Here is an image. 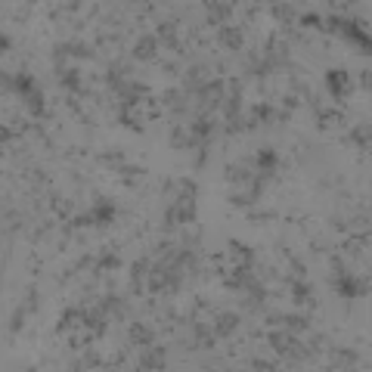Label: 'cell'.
I'll list each match as a JSON object with an SVG mask.
<instances>
[{
  "label": "cell",
  "instance_id": "1",
  "mask_svg": "<svg viewBox=\"0 0 372 372\" xmlns=\"http://www.w3.org/2000/svg\"><path fill=\"white\" fill-rule=\"evenodd\" d=\"M335 292H341L344 298H357V295H366L369 292V279H350V276H341L338 273V279H335Z\"/></svg>",
  "mask_w": 372,
  "mask_h": 372
},
{
  "label": "cell",
  "instance_id": "2",
  "mask_svg": "<svg viewBox=\"0 0 372 372\" xmlns=\"http://www.w3.org/2000/svg\"><path fill=\"white\" fill-rule=\"evenodd\" d=\"M192 183H186V192H183V199H180V205L174 208V217L177 220H183V223H189L192 217H196V202H192Z\"/></svg>",
  "mask_w": 372,
  "mask_h": 372
},
{
  "label": "cell",
  "instance_id": "3",
  "mask_svg": "<svg viewBox=\"0 0 372 372\" xmlns=\"http://www.w3.org/2000/svg\"><path fill=\"white\" fill-rule=\"evenodd\" d=\"M347 87H350V78H347L344 72H329V90H332L335 96L347 93Z\"/></svg>",
  "mask_w": 372,
  "mask_h": 372
},
{
  "label": "cell",
  "instance_id": "4",
  "mask_svg": "<svg viewBox=\"0 0 372 372\" xmlns=\"http://www.w3.org/2000/svg\"><path fill=\"white\" fill-rule=\"evenodd\" d=\"M220 44L229 47V50H239V47H242V31L233 28V25H226V28L220 31Z\"/></svg>",
  "mask_w": 372,
  "mask_h": 372
},
{
  "label": "cell",
  "instance_id": "5",
  "mask_svg": "<svg viewBox=\"0 0 372 372\" xmlns=\"http://www.w3.org/2000/svg\"><path fill=\"white\" fill-rule=\"evenodd\" d=\"M162 366H165V347H155L152 353H146L140 360V369H162Z\"/></svg>",
  "mask_w": 372,
  "mask_h": 372
},
{
  "label": "cell",
  "instance_id": "6",
  "mask_svg": "<svg viewBox=\"0 0 372 372\" xmlns=\"http://www.w3.org/2000/svg\"><path fill=\"white\" fill-rule=\"evenodd\" d=\"M134 56H137V59H152V56H155V38H140Z\"/></svg>",
  "mask_w": 372,
  "mask_h": 372
},
{
  "label": "cell",
  "instance_id": "7",
  "mask_svg": "<svg viewBox=\"0 0 372 372\" xmlns=\"http://www.w3.org/2000/svg\"><path fill=\"white\" fill-rule=\"evenodd\" d=\"M233 13V4H208V19L211 22H223Z\"/></svg>",
  "mask_w": 372,
  "mask_h": 372
},
{
  "label": "cell",
  "instance_id": "8",
  "mask_svg": "<svg viewBox=\"0 0 372 372\" xmlns=\"http://www.w3.org/2000/svg\"><path fill=\"white\" fill-rule=\"evenodd\" d=\"M270 341L279 353H292V344H295L292 335H286V332H270Z\"/></svg>",
  "mask_w": 372,
  "mask_h": 372
},
{
  "label": "cell",
  "instance_id": "9",
  "mask_svg": "<svg viewBox=\"0 0 372 372\" xmlns=\"http://www.w3.org/2000/svg\"><path fill=\"white\" fill-rule=\"evenodd\" d=\"M236 326H239V316L236 313H220L217 316V335H229Z\"/></svg>",
  "mask_w": 372,
  "mask_h": 372
},
{
  "label": "cell",
  "instance_id": "10",
  "mask_svg": "<svg viewBox=\"0 0 372 372\" xmlns=\"http://www.w3.org/2000/svg\"><path fill=\"white\" fill-rule=\"evenodd\" d=\"M131 341H134V344H149V341H152V332H149L146 326H137V323H134V326H131Z\"/></svg>",
  "mask_w": 372,
  "mask_h": 372
},
{
  "label": "cell",
  "instance_id": "11",
  "mask_svg": "<svg viewBox=\"0 0 372 372\" xmlns=\"http://www.w3.org/2000/svg\"><path fill=\"white\" fill-rule=\"evenodd\" d=\"M286 56H289L286 44H279V41H270V62H273V65H282V62H286Z\"/></svg>",
  "mask_w": 372,
  "mask_h": 372
},
{
  "label": "cell",
  "instance_id": "12",
  "mask_svg": "<svg viewBox=\"0 0 372 372\" xmlns=\"http://www.w3.org/2000/svg\"><path fill=\"white\" fill-rule=\"evenodd\" d=\"M93 217H96V223H109V220L115 217V208H112L109 202H99L96 211H93Z\"/></svg>",
  "mask_w": 372,
  "mask_h": 372
},
{
  "label": "cell",
  "instance_id": "13",
  "mask_svg": "<svg viewBox=\"0 0 372 372\" xmlns=\"http://www.w3.org/2000/svg\"><path fill=\"white\" fill-rule=\"evenodd\" d=\"M13 87H16L22 96H31V93H34V78H31V75H19Z\"/></svg>",
  "mask_w": 372,
  "mask_h": 372
},
{
  "label": "cell",
  "instance_id": "14",
  "mask_svg": "<svg viewBox=\"0 0 372 372\" xmlns=\"http://www.w3.org/2000/svg\"><path fill=\"white\" fill-rule=\"evenodd\" d=\"M192 134H196L199 140H208L211 137V121L208 118H199L196 124H192Z\"/></svg>",
  "mask_w": 372,
  "mask_h": 372
},
{
  "label": "cell",
  "instance_id": "15",
  "mask_svg": "<svg viewBox=\"0 0 372 372\" xmlns=\"http://www.w3.org/2000/svg\"><path fill=\"white\" fill-rule=\"evenodd\" d=\"M353 143H360V146H366L369 143V124H360V128H353Z\"/></svg>",
  "mask_w": 372,
  "mask_h": 372
},
{
  "label": "cell",
  "instance_id": "16",
  "mask_svg": "<svg viewBox=\"0 0 372 372\" xmlns=\"http://www.w3.org/2000/svg\"><path fill=\"white\" fill-rule=\"evenodd\" d=\"M258 165H261L264 171H270V168L276 165V152H270V149H264V152L258 155Z\"/></svg>",
  "mask_w": 372,
  "mask_h": 372
},
{
  "label": "cell",
  "instance_id": "17",
  "mask_svg": "<svg viewBox=\"0 0 372 372\" xmlns=\"http://www.w3.org/2000/svg\"><path fill=\"white\" fill-rule=\"evenodd\" d=\"M158 34H162V41H168V44H177V38H174V34H177V25H174V22H165L162 28H158Z\"/></svg>",
  "mask_w": 372,
  "mask_h": 372
},
{
  "label": "cell",
  "instance_id": "18",
  "mask_svg": "<svg viewBox=\"0 0 372 372\" xmlns=\"http://www.w3.org/2000/svg\"><path fill=\"white\" fill-rule=\"evenodd\" d=\"M28 105H31V112H34V115H44V96H41L38 90L28 96Z\"/></svg>",
  "mask_w": 372,
  "mask_h": 372
},
{
  "label": "cell",
  "instance_id": "19",
  "mask_svg": "<svg viewBox=\"0 0 372 372\" xmlns=\"http://www.w3.org/2000/svg\"><path fill=\"white\" fill-rule=\"evenodd\" d=\"M229 252H233V255H239V258H245V264H252V252H248L245 245H239V242H229Z\"/></svg>",
  "mask_w": 372,
  "mask_h": 372
},
{
  "label": "cell",
  "instance_id": "20",
  "mask_svg": "<svg viewBox=\"0 0 372 372\" xmlns=\"http://www.w3.org/2000/svg\"><path fill=\"white\" fill-rule=\"evenodd\" d=\"M282 323H286L289 329H307V320H301V316H282Z\"/></svg>",
  "mask_w": 372,
  "mask_h": 372
},
{
  "label": "cell",
  "instance_id": "21",
  "mask_svg": "<svg viewBox=\"0 0 372 372\" xmlns=\"http://www.w3.org/2000/svg\"><path fill=\"white\" fill-rule=\"evenodd\" d=\"M171 143H174L177 149H180V146H189V143H192V140H189V137H186L183 131H174V140H171Z\"/></svg>",
  "mask_w": 372,
  "mask_h": 372
},
{
  "label": "cell",
  "instance_id": "22",
  "mask_svg": "<svg viewBox=\"0 0 372 372\" xmlns=\"http://www.w3.org/2000/svg\"><path fill=\"white\" fill-rule=\"evenodd\" d=\"M226 177H229V180H245L248 171L245 168H226Z\"/></svg>",
  "mask_w": 372,
  "mask_h": 372
},
{
  "label": "cell",
  "instance_id": "23",
  "mask_svg": "<svg viewBox=\"0 0 372 372\" xmlns=\"http://www.w3.org/2000/svg\"><path fill=\"white\" fill-rule=\"evenodd\" d=\"M307 295H310V289L304 286V282H295V298L298 301H307Z\"/></svg>",
  "mask_w": 372,
  "mask_h": 372
},
{
  "label": "cell",
  "instance_id": "24",
  "mask_svg": "<svg viewBox=\"0 0 372 372\" xmlns=\"http://www.w3.org/2000/svg\"><path fill=\"white\" fill-rule=\"evenodd\" d=\"M62 81H65V87L78 90V72H65V75H62Z\"/></svg>",
  "mask_w": 372,
  "mask_h": 372
},
{
  "label": "cell",
  "instance_id": "25",
  "mask_svg": "<svg viewBox=\"0 0 372 372\" xmlns=\"http://www.w3.org/2000/svg\"><path fill=\"white\" fill-rule=\"evenodd\" d=\"M99 264H102V270H115V267H118V258H115V255H105Z\"/></svg>",
  "mask_w": 372,
  "mask_h": 372
},
{
  "label": "cell",
  "instance_id": "26",
  "mask_svg": "<svg viewBox=\"0 0 372 372\" xmlns=\"http://www.w3.org/2000/svg\"><path fill=\"white\" fill-rule=\"evenodd\" d=\"M255 118H270V105H255Z\"/></svg>",
  "mask_w": 372,
  "mask_h": 372
},
{
  "label": "cell",
  "instance_id": "27",
  "mask_svg": "<svg viewBox=\"0 0 372 372\" xmlns=\"http://www.w3.org/2000/svg\"><path fill=\"white\" fill-rule=\"evenodd\" d=\"M273 10H276V16H279V19H292V13H295L292 7H273Z\"/></svg>",
  "mask_w": 372,
  "mask_h": 372
},
{
  "label": "cell",
  "instance_id": "28",
  "mask_svg": "<svg viewBox=\"0 0 372 372\" xmlns=\"http://www.w3.org/2000/svg\"><path fill=\"white\" fill-rule=\"evenodd\" d=\"M301 22H304V25H320V16H304Z\"/></svg>",
  "mask_w": 372,
  "mask_h": 372
}]
</instances>
